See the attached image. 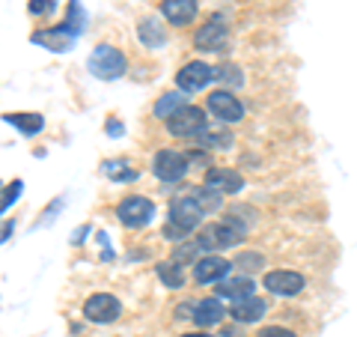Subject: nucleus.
<instances>
[{"instance_id": "obj_1", "label": "nucleus", "mask_w": 357, "mask_h": 337, "mask_svg": "<svg viewBox=\"0 0 357 337\" xmlns=\"http://www.w3.org/2000/svg\"><path fill=\"white\" fill-rule=\"evenodd\" d=\"M250 224H253V221H248V218H238L236 212L229 209L227 215H223V221L206 224V227L199 230L197 242H199V248L208 251V254H218V251L236 248V245H241V242H244V236H248Z\"/></svg>"}, {"instance_id": "obj_2", "label": "nucleus", "mask_w": 357, "mask_h": 337, "mask_svg": "<svg viewBox=\"0 0 357 337\" xmlns=\"http://www.w3.org/2000/svg\"><path fill=\"white\" fill-rule=\"evenodd\" d=\"M227 42H229V21L223 13H211L203 21V27L194 33V48L206 54H223Z\"/></svg>"}, {"instance_id": "obj_3", "label": "nucleus", "mask_w": 357, "mask_h": 337, "mask_svg": "<svg viewBox=\"0 0 357 337\" xmlns=\"http://www.w3.org/2000/svg\"><path fill=\"white\" fill-rule=\"evenodd\" d=\"M89 72H93L98 81H116V78L126 75L128 69V60L126 54H122L119 48H114V45H98V48L89 54Z\"/></svg>"}, {"instance_id": "obj_4", "label": "nucleus", "mask_w": 357, "mask_h": 337, "mask_svg": "<svg viewBox=\"0 0 357 337\" xmlns=\"http://www.w3.org/2000/svg\"><path fill=\"white\" fill-rule=\"evenodd\" d=\"M116 218L126 224L131 230H140V227H149L155 221V203L149 197H140V194H131L126 200H119L116 206Z\"/></svg>"}, {"instance_id": "obj_5", "label": "nucleus", "mask_w": 357, "mask_h": 337, "mask_svg": "<svg viewBox=\"0 0 357 337\" xmlns=\"http://www.w3.org/2000/svg\"><path fill=\"white\" fill-rule=\"evenodd\" d=\"M206 218V212L203 206L194 200V194H182V197H173L170 200V212H167V221L176 224L178 230H185V233H194L199 224H203Z\"/></svg>"}, {"instance_id": "obj_6", "label": "nucleus", "mask_w": 357, "mask_h": 337, "mask_svg": "<svg viewBox=\"0 0 357 337\" xmlns=\"http://www.w3.org/2000/svg\"><path fill=\"white\" fill-rule=\"evenodd\" d=\"M206 126H208V114L197 105H185L178 114L167 120V131H170L173 138H197Z\"/></svg>"}, {"instance_id": "obj_7", "label": "nucleus", "mask_w": 357, "mask_h": 337, "mask_svg": "<svg viewBox=\"0 0 357 337\" xmlns=\"http://www.w3.org/2000/svg\"><path fill=\"white\" fill-rule=\"evenodd\" d=\"M191 164H188V155L178 150H158L152 159V173L161 179V182H178L185 179Z\"/></svg>"}, {"instance_id": "obj_8", "label": "nucleus", "mask_w": 357, "mask_h": 337, "mask_svg": "<svg viewBox=\"0 0 357 337\" xmlns=\"http://www.w3.org/2000/svg\"><path fill=\"white\" fill-rule=\"evenodd\" d=\"M211 81H215V66L206 60H188L182 69L176 72V87L182 93H199L206 89Z\"/></svg>"}, {"instance_id": "obj_9", "label": "nucleus", "mask_w": 357, "mask_h": 337, "mask_svg": "<svg viewBox=\"0 0 357 337\" xmlns=\"http://www.w3.org/2000/svg\"><path fill=\"white\" fill-rule=\"evenodd\" d=\"M206 108H208V114H215L223 122V126L244 120V105H241V99H236L232 89H215V93H208Z\"/></svg>"}, {"instance_id": "obj_10", "label": "nucleus", "mask_w": 357, "mask_h": 337, "mask_svg": "<svg viewBox=\"0 0 357 337\" xmlns=\"http://www.w3.org/2000/svg\"><path fill=\"white\" fill-rule=\"evenodd\" d=\"M122 313V301L110 293H96L84 301V320L96 322V325H107V322H116Z\"/></svg>"}, {"instance_id": "obj_11", "label": "nucleus", "mask_w": 357, "mask_h": 337, "mask_svg": "<svg viewBox=\"0 0 357 337\" xmlns=\"http://www.w3.org/2000/svg\"><path fill=\"white\" fill-rule=\"evenodd\" d=\"M262 284L268 293H274V296H298V293H304V287H307V278L301 275V272H292V268H274V272H268L262 278Z\"/></svg>"}, {"instance_id": "obj_12", "label": "nucleus", "mask_w": 357, "mask_h": 337, "mask_svg": "<svg viewBox=\"0 0 357 337\" xmlns=\"http://www.w3.org/2000/svg\"><path fill=\"white\" fill-rule=\"evenodd\" d=\"M232 272V263L223 260L220 254H203L194 263V280L197 284H220Z\"/></svg>"}, {"instance_id": "obj_13", "label": "nucleus", "mask_w": 357, "mask_h": 337, "mask_svg": "<svg viewBox=\"0 0 357 337\" xmlns=\"http://www.w3.org/2000/svg\"><path fill=\"white\" fill-rule=\"evenodd\" d=\"M30 42L39 45V48H45V51H51V54H66V51L75 48L77 39L72 36V33H66L60 24H54V27H45V30L30 33Z\"/></svg>"}, {"instance_id": "obj_14", "label": "nucleus", "mask_w": 357, "mask_h": 337, "mask_svg": "<svg viewBox=\"0 0 357 337\" xmlns=\"http://www.w3.org/2000/svg\"><path fill=\"white\" fill-rule=\"evenodd\" d=\"M206 188L218 191V194H238L244 188V176L238 171H232V167H211L206 173Z\"/></svg>"}, {"instance_id": "obj_15", "label": "nucleus", "mask_w": 357, "mask_h": 337, "mask_svg": "<svg viewBox=\"0 0 357 337\" xmlns=\"http://www.w3.org/2000/svg\"><path fill=\"white\" fill-rule=\"evenodd\" d=\"M199 13L197 0H161V15L170 21L173 27H188L194 24V18Z\"/></svg>"}, {"instance_id": "obj_16", "label": "nucleus", "mask_w": 357, "mask_h": 337, "mask_svg": "<svg viewBox=\"0 0 357 337\" xmlns=\"http://www.w3.org/2000/svg\"><path fill=\"white\" fill-rule=\"evenodd\" d=\"M0 120H3L6 126L18 129L21 134H27V138H33V134H39L45 129V117L33 114V110H13V114H3Z\"/></svg>"}, {"instance_id": "obj_17", "label": "nucleus", "mask_w": 357, "mask_h": 337, "mask_svg": "<svg viewBox=\"0 0 357 337\" xmlns=\"http://www.w3.org/2000/svg\"><path fill=\"white\" fill-rule=\"evenodd\" d=\"M253 278L250 275H238V278H227V280H220L218 284V296L220 299H232V301H244V299H250L253 296Z\"/></svg>"}, {"instance_id": "obj_18", "label": "nucleus", "mask_w": 357, "mask_h": 337, "mask_svg": "<svg viewBox=\"0 0 357 337\" xmlns=\"http://www.w3.org/2000/svg\"><path fill=\"white\" fill-rule=\"evenodd\" d=\"M265 313H268V301L259 299V296H250V299H244V301H236L232 310H229V317L236 320V322H259Z\"/></svg>"}, {"instance_id": "obj_19", "label": "nucleus", "mask_w": 357, "mask_h": 337, "mask_svg": "<svg viewBox=\"0 0 357 337\" xmlns=\"http://www.w3.org/2000/svg\"><path fill=\"white\" fill-rule=\"evenodd\" d=\"M199 147H208V150H232V143H236V138H232V131L227 126H218V122H208V126L197 134Z\"/></svg>"}, {"instance_id": "obj_20", "label": "nucleus", "mask_w": 357, "mask_h": 337, "mask_svg": "<svg viewBox=\"0 0 357 337\" xmlns=\"http://www.w3.org/2000/svg\"><path fill=\"white\" fill-rule=\"evenodd\" d=\"M137 39L146 45V48H161V45H167V27L155 15H146V18H140V24H137Z\"/></svg>"}, {"instance_id": "obj_21", "label": "nucleus", "mask_w": 357, "mask_h": 337, "mask_svg": "<svg viewBox=\"0 0 357 337\" xmlns=\"http://www.w3.org/2000/svg\"><path fill=\"white\" fill-rule=\"evenodd\" d=\"M223 305H220V299H203V301H197V308H194V322L199 325V329H211V325H218L223 322Z\"/></svg>"}, {"instance_id": "obj_22", "label": "nucleus", "mask_w": 357, "mask_h": 337, "mask_svg": "<svg viewBox=\"0 0 357 337\" xmlns=\"http://www.w3.org/2000/svg\"><path fill=\"white\" fill-rule=\"evenodd\" d=\"M60 27L66 33H72V36H84V30H86V13H84V6H81V0H69V6H66V18L60 21Z\"/></svg>"}, {"instance_id": "obj_23", "label": "nucleus", "mask_w": 357, "mask_h": 337, "mask_svg": "<svg viewBox=\"0 0 357 337\" xmlns=\"http://www.w3.org/2000/svg\"><path fill=\"white\" fill-rule=\"evenodd\" d=\"M102 173L110 179V182H134L137 179V171L128 159H107L102 164Z\"/></svg>"}, {"instance_id": "obj_24", "label": "nucleus", "mask_w": 357, "mask_h": 337, "mask_svg": "<svg viewBox=\"0 0 357 337\" xmlns=\"http://www.w3.org/2000/svg\"><path fill=\"white\" fill-rule=\"evenodd\" d=\"M182 108H185V93H182V89H170V93H164L158 102H155V117H158V120H170Z\"/></svg>"}, {"instance_id": "obj_25", "label": "nucleus", "mask_w": 357, "mask_h": 337, "mask_svg": "<svg viewBox=\"0 0 357 337\" xmlns=\"http://www.w3.org/2000/svg\"><path fill=\"white\" fill-rule=\"evenodd\" d=\"M155 275H158V280L167 289H182V284H185L182 266H176L173 260H161L158 266H155Z\"/></svg>"}, {"instance_id": "obj_26", "label": "nucleus", "mask_w": 357, "mask_h": 337, "mask_svg": "<svg viewBox=\"0 0 357 337\" xmlns=\"http://www.w3.org/2000/svg\"><path fill=\"white\" fill-rule=\"evenodd\" d=\"M199 257H203V248H199V242L194 239V242H178L176 248H173V257L170 260L176 263V266H188V263H197Z\"/></svg>"}, {"instance_id": "obj_27", "label": "nucleus", "mask_w": 357, "mask_h": 337, "mask_svg": "<svg viewBox=\"0 0 357 337\" xmlns=\"http://www.w3.org/2000/svg\"><path fill=\"white\" fill-rule=\"evenodd\" d=\"M215 81H223V84H229V87H241L244 84V72L238 69L236 63H223L215 69Z\"/></svg>"}, {"instance_id": "obj_28", "label": "nucleus", "mask_w": 357, "mask_h": 337, "mask_svg": "<svg viewBox=\"0 0 357 337\" xmlns=\"http://www.w3.org/2000/svg\"><path fill=\"white\" fill-rule=\"evenodd\" d=\"M191 194H194V200H197V203L199 206H203V212H215V209H220V194H218V191H211V188H194L191 191Z\"/></svg>"}, {"instance_id": "obj_29", "label": "nucleus", "mask_w": 357, "mask_h": 337, "mask_svg": "<svg viewBox=\"0 0 357 337\" xmlns=\"http://www.w3.org/2000/svg\"><path fill=\"white\" fill-rule=\"evenodd\" d=\"M21 191H24V182L21 179H15V182H9L3 191H0V215L13 206V203H18V197H21Z\"/></svg>"}, {"instance_id": "obj_30", "label": "nucleus", "mask_w": 357, "mask_h": 337, "mask_svg": "<svg viewBox=\"0 0 357 337\" xmlns=\"http://www.w3.org/2000/svg\"><path fill=\"white\" fill-rule=\"evenodd\" d=\"M262 263H265V257H262V254H248V251H244L232 266H241L244 272H256V268H262Z\"/></svg>"}, {"instance_id": "obj_31", "label": "nucleus", "mask_w": 357, "mask_h": 337, "mask_svg": "<svg viewBox=\"0 0 357 337\" xmlns=\"http://www.w3.org/2000/svg\"><path fill=\"white\" fill-rule=\"evenodd\" d=\"M54 9H57L54 0H30V3H27V13L30 15H51Z\"/></svg>"}, {"instance_id": "obj_32", "label": "nucleus", "mask_w": 357, "mask_h": 337, "mask_svg": "<svg viewBox=\"0 0 357 337\" xmlns=\"http://www.w3.org/2000/svg\"><path fill=\"white\" fill-rule=\"evenodd\" d=\"M259 337H298L292 329H283V325H268L259 331Z\"/></svg>"}, {"instance_id": "obj_33", "label": "nucleus", "mask_w": 357, "mask_h": 337, "mask_svg": "<svg viewBox=\"0 0 357 337\" xmlns=\"http://www.w3.org/2000/svg\"><path fill=\"white\" fill-rule=\"evenodd\" d=\"M188 155V164H197V167H208V152H203V150H191V152H185Z\"/></svg>"}, {"instance_id": "obj_34", "label": "nucleus", "mask_w": 357, "mask_h": 337, "mask_svg": "<svg viewBox=\"0 0 357 337\" xmlns=\"http://www.w3.org/2000/svg\"><path fill=\"white\" fill-rule=\"evenodd\" d=\"M105 134H107V138H122V134H126V126H122L116 117H110L107 126H105Z\"/></svg>"}, {"instance_id": "obj_35", "label": "nucleus", "mask_w": 357, "mask_h": 337, "mask_svg": "<svg viewBox=\"0 0 357 337\" xmlns=\"http://www.w3.org/2000/svg\"><path fill=\"white\" fill-rule=\"evenodd\" d=\"M89 230H93V227H89V224H84V227H77L75 233H72V245H75V248H77V245H84L86 242V236H89Z\"/></svg>"}, {"instance_id": "obj_36", "label": "nucleus", "mask_w": 357, "mask_h": 337, "mask_svg": "<svg viewBox=\"0 0 357 337\" xmlns=\"http://www.w3.org/2000/svg\"><path fill=\"white\" fill-rule=\"evenodd\" d=\"M13 233H15V221H3V227H0V245H3Z\"/></svg>"}, {"instance_id": "obj_37", "label": "nucleus", "mask_w": 357, "mask_h": 337, "mask_svg": "<svg viewBox=\"0 0 357 337\" xmlns=\"http://www.w3.org/2000/svg\"><path fill=\"white\" fill-rule=\"evenodd\" d=\"M182 337H215V334H208V331H191V334H182Z\"/></svg>"}, {"instance_id": "obj_38", "label": "nucleus", "mask_w": 357, "mask_h": 337, "mask_svg": "<svg viewBox=\"0 0 357 337\" xmlns=\"http://www.w3.org/2000/svg\"><path fill=\"white\" fill-rule=\"evenodd\" d=\"M0 191H3V182H0Z\"/></svg>"}]
</instances>
